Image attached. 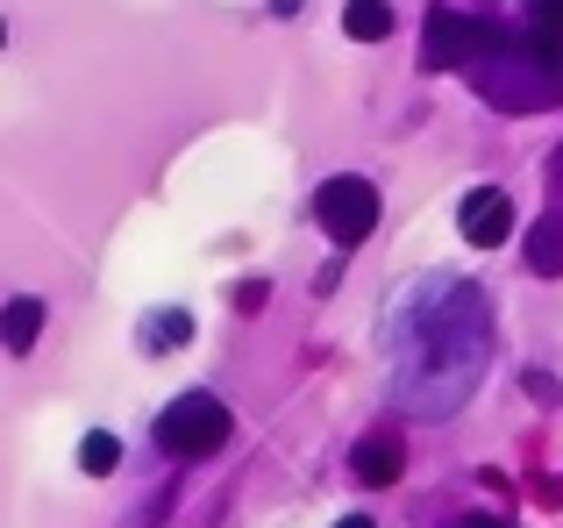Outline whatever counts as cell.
<instances>
[{"label": "cell", "mask_w": 563, "mask_h": 528, "mask_svg": "<svg viewBox=\"0 0 563 528\" xmlns=\"http://www.w3.org/2000/svg\"><path fill=\"white\" fill-rule=\"evenodd\" d=\"M493 358V307L471 278H428L407 293L393 329V393L407 415L442 421L471 400Z\"/></svg>", "instance_id": "6da1fadb"}, {"label": "cell", "mask_w": 563, "mask_h": 528, "mask_svg": "<svg viewBox=\"0 0 563 528\" xmlns=\"http://www.w3.org/2000/svg\"><path fill=\"white\" fill-rule=\"evenodd\" d=\"M229 443V407L214 393H179V400L157 415V450L165 458H207V450Z\"/></svg>", "instance_id": "7a4b0ae2"}, {"label": "cell", "mask_w": 563, "mask_h": 528, "mask_svg": "<svg viewBox=\"0 0 563 528\" xmlns=\"http://www.w3.org/2000/svg\"><path fill=\"white\" fill-rule=\"evenodd\" d=\"M314 222L329 229V243L357 251V243L378 229V186H372V179H350V172H343V179H329V186L314 194Z\"/></svg>", "instance_id": "3957f363"}, {"label": "cell", "mask_w": 563, "mask_h": 528, "mask_svg": "<svg viewBox=\"0 0 563 528\" xmlns=\"http://www.w3.org/2000/svg\"><path fill=\"white\" fill-rule=\"evenodd\" d=\"M493 36H499L493 22H471V14L428 8V51H421V65H428V72H450V65L471 72L485 51H493Z\"/></svg>", "instance_id": "277c9868"}, {"label": "cell", "mask_w": 563, "mask_h": 528, "mask_svg": "<svg viewBox=\"0 0 563 528\" xmlns=\"http://www.w3.org/2000/svg\"><path fill=\"white\" fill-rule=\"evenodd\" d=\"M456 229H464V243H478V251H499V243L514 237V200L499 194V186H478V194H464V208H456Z\"/></svg>", "instance_id": "5b68a950"}, {"label": "cell", "mask_w": 563, "mask_h": 528, "mask_svg": "<svg viewBox=\"0 0 563 528\" xmlns=\"http://www.w3.org/2000/svg\"><path fill=\"white\" fill-rule=\"evenodd\" d=\"M36 336H43V300H8L0 307V350H8V358H29V350H36Z\"/></svg>", "instance_id": "8992f818"}, {"label": "cell", "mask_w": 563, "mask_h": 528, "mask_svg": "<svg viewBox=\"0 0 563 528\" xmlns=\"http://www.w3.org/2000/svg\"><path fill=\"white\" fill-rule=\"evenodd\" d=\"M350 464H357V479H364V486H393V479H399V464H407V450H399V436H364Z\"/></svg>", "instance_id": "52a82bcc"}, {"label": "cell", "mask_w": 563, "mask_h": 528, "mask_svg": "<svg viewBox=\"0 0 563 528\" xmlns=\"http://www.w3.org/2000/svg\"><path fill=\"white\" fill-rule=\"evenodd\" d=\"M528 272L563 278V215H542V222L528 229Z\"/></svg>", "instance_id": "ba28073f"}, {"label": "cell", "mask_w": 563, "mask_h": 528, "mask_svg": "<svg viewBox=\"0 0 563 528\" xmlns=\"http://www.w3.org/2000/svg\"><path fill=\"white\" fill-rule=\"evenodd\" d=\"M192 343V315L186 307H157L143 315V350H186Z\"/></svg>", "instance_id": "9c48e42d"}, {"label": "cell", "mask_w": 563, "mask_h": 528, "mask_svg": "<svg viewBox=\"0 0 563 528\" xmlns=\"http://www.w3.org/2000/svg\"><path fill=\"white\" fill-rule=\"evenodd\" d=\"M343 29L357 43H385V36H393V8H385V0H350V8H343Z\"/></svg>", "instance_id": "30bf717a"}, {"label": "cell", "mask_w": 563, "mask_h": 528, "mask_svg": "<svg viewBox=\"0 0 563 528\" xmlns=\"http://www.w3.org/2000/svg\"><path fill=\"white\" fill-rule=\"evenodd\" d=\"M79 464H86V472H93V479H108L114 464H122V443H114L108 429H93V436H86V443H79Z\"/></svg>", "instance_id": "8fae6325"}, {"label": "cell", "mask_w": 563, "mask_h": 528, "mask_svg": "<svg viewBox=\"0 0 563 528\" xmlns=\"http://www.w3.org/2000/svg\"><path fill=\"white\" fill-rule=\"evenodd\" d=\"M528 22H536L542 36H563V0H528Z\"/></svg>", "instance_id": "7c38bea8"}, {"label": "cell", "mask_w": 563, "mask_h": 528, "mask_svg": "<svg viewBox=\"0 0 563 528\" xmlns=\"http://www.w3.org/2000/svg\"><path fill=\"white\" fill-rule=\"evenodd\" d=\"M528 393H536L542 407H556V378H550V372H528Z\"/></svg>", "instance_id": "4fadbf2b"}, {"label": "cell", "mask_w": 563, "mask_h": 528, "mask_svg": "<svg viewBox=\"0 0 563 528\" xmlns=\"http://www.w3.org/2000/svg\"><path fill=\"white\" fill-rule=\"evenodd\" d=\"M456 528H507V521H493V515H464Z\"/></svg>", "instance_id": "5bb4252c"}, {"label": "cell", "mask_w": 563, "mask_h": 528, "mask_svg": "<svg viewBox=\"0 0 563 528\" xmlns=\"http://www.w3.org/2000/svg\"><path fill=\"white\" fill-rule=\"evenodd\" d=\"M335 528H372V521H364V515H343V521H335Z\"/></svg>", "instance_id": "9a60e30c"}, {"label": "cell", "mask_w": 563, "mask_h": 528, "mask_svg": "<svg viewBox=\"0 0 563 528\" xmlns=\"http://www.w3.org/2000/svg\"><path fill=\"white\" fill-rule=\"evenodd\" d=\"M550 172H556V186H563V143H556V157H550Z\"/></svg>", "instance_id": "2e32d148"}, {"label": "cell", "mask_w": 563, "mask_h": 528, "mask_svg": "<svg viewBox=\"0 0 563 528\" xmlns=\"http://www.w3.org/2000/svg\"><path fill=\"white\" fill-rule=\"evenodd\" d=\"M0 43H8V22H0Z\"/></svg>", "instance_id": "e0dca14e"}]
</instances>
